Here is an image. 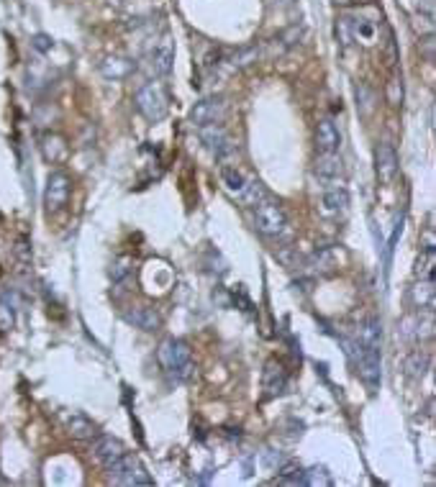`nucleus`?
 Segmentation results:
<instances>
[{"label":"nucleus","instance_id":"obj_1","mask_svg":"<svg viewBox=\"0 0 436 487\" xmlns=\"http://www.w3.org/2000/svg\"><path fill=\"white\" fill-rule=\"evenodd\" d=\"M157 359L167 369L169 374H175L177 380H188L193 374V354L190 346L180 339H164L157 349Z\"/></svg>","mask_w":436,"mask_h":487},{"label":"nucleus","instance_id":"obj_2","mask_svg":"<svg viewBox=\"0 0 436 487\" xmlns=\"http://www.w3.org/2000/svg\"><path fill=\"white\" fill-rule=\"evenodd\" d=\"M136 108L152 123L167 118V92H164L162 82H147L141 87L136 92Z\"/></svg>","mask_w":436,"mask_h":487},{"label":"nucleus","instance_id":"obj_3","mask_svg":"<svg viewBox=\"0 0 436 487\" xmlns=\"http://www.w3.org/2000/svg\"><path fill=\"white\" fill-rule=\"evenodd\" d=\"M254 226H257L260 233H265V236H280L288 228V216H285L280 203L265 198L254 208Z\"/></svg>","mask_w":436,"mask_h":487},{"label":"nucleus","instance_id":"obj_4","mask_svg":"<svg viewBox=\"0 0 436 487\" xmlns=\"http://www.w3.org/2000/svg\"><path fill=\"white\" fill-rule=\"evenodd\" d=\"M106 469L116 485H152L147 469H144L139 459L131 457V454H123V457L116 459L111 467H106Z\"/></svg>","mask_w":436,"mask_h":487},{"label":"nucleus","instance_id":"obj_5","mask_svg":"<svg viewBox=\"0 0 436 487\" xmlns=\"http://www.w3.org/2000/svg\"><path fill=\"white\" fill-rule=\"evenodd\" d=\"M70 190H72L70 177L64 175V172H52L47 177V187H44V205H47V211L49 213L62 211L64 205H67V200H70Z\"/></svg>","mask_w":436,"mask_h":487},{"label":"nucleus","instance_id":"obj_6","mask_svg":"<svg viewBox=\"0 0 436 487\" xmlns=\"http://www.w3.org/2000/svg\"><path fill=\"white\" fill-rule=\"evenodd\" d=\"M200 142L211 149L218 159L234 154V144L226 134V128L221 123H208V126H200Z\"/></svg>","mask_w":436,"mask_h":487},{"label":"nucleus","instance_id":"obj_7","mask_svg":"<svg viewBox=\"0 0 436 487\" xmlns=\"http://www.w3.org/2000/svg\"><path fill=\"white\" fill-rule=\"evenodd\" d=\"M226 111L224 98H203L200 103L190 108V123L193 126H208V123H218Z\"/></svg>","mask_w":436,"mask_h":487},{"label":"nucleus","instance_id":"obj_8","mask_svg":"<svg viewBox=\"0 0 436 487\" xmlns=\"http://www.w3.org/2000/svg\"><path fill=\"white\" fill-rule=\"evenodd\" d=\"M172 62H175L172 39H169V36H162V39L157 42L155 49H152V54H149V70H152V75H157V78H164V75H169V70H172Z\"/></svg>","mask_w":436,"mask_h":487},{"label":"nucleus","instance_id":"obj_9","mask_svg":"<svg viewBox=\"0 0 436 487\" xmlns=\"http://www.w3.org/2000/svg\"><path fill=\"white\" fill-rule=\"evenodd\" d=\"M375 172L380 177V183H390L398 175V154H395L393 144L380 142L375 147Z\"/></svg>","mask_w":436,"mask_h":487},{"label":"nucleus","instance_id":"obj_10","mask_svg":"<svg viewBox=\"0 0 436 487\" xmlns=\"http://www.w3.org/2000/svg\"><path fill=\"white\" fill-rule=\"evenodd\" d=\"M380 352L382 349H359V374H362V380H365L373 390H377L380 377H382Z\"/></svg>","mask_w":436,"mask_h":487},{"label":"nucleus","instance_id":"obj_11","mask_svg":"<svg viewBox=\"0 0 436 487\" xmlns=\"http://www.w3.org/2000/svg\"><path fill=\"white\" fill-rule=\"evenodd\" d=\"M62 421H64L67 433H70L75 441H92V438L98 436V426L92 424L87 416H83V413H64Z\"/></svg>","mask_w":436,"mask_h":487},{"label":"nucleus","instance_id":"obj_12","mask_svg":"<svg viewBox=\"0 0 436 487\" xmlns=\"http://www.w3.org/2000/svg\"><path fill=\"white\" fill-rule=\"evenodd\" d=\"M341 147V134H339L337 123L331 118L318 121L316 126V149L321 154H337Z\"/></svg>","mask_w":436,"mask_h":487},{"label":"nucleus","instance_id":"obj_13","mask_svg":"<svg viewBox=\"0 0 436 487\" xmlns=\"http://www.w3.org/2000/svg\"><path fill=\"white\" fill-rule=\"evenodd\" d=\"M92 454H95V459H98L103 467H111L116 459H121L123 454H126V446L121 444L119 438L113 436H95V444H92Z\"/></svg>","mask_w":436,"mask_h":487},{"label":"nucleus","instance_id":"obj_14","mask_svg":"<svg viewBox=\"0 0 436 487\" xmlns=\"http://www.w3.org/2000/svg\"><path fill=\"white\" fill-rule=\"evenodd\" d=\"M131 326H136V328H141V331H159V326H162V318H159V313L155 311V308H149V305H139V308H134V311H128L126 316H123Z\"/></svg>","mask_w":436,"mask_h":487},{"label":"nucleus","instance_id":"obj_15","mask_svg":"<svg viewBox=\"0 0 436 487\" xmlns=\"http://www.w3.org/2000/svg\"><path fill=\"white\" fill-rule=\"evenodd\" d=\"M221 183H224V187L231 192V195L244 198L252 180H249L241 170H236V167H221Z\"/></svg>","mask_w":436,"mask_h":487},{"label":"nucleus","instance_id":"obj_16","mask_svg":"<svg viewBox=\"0 0 436 487\" xmlns=\"http://www.w3.org/2000/svg\"><path fill=\"white\" fill-rule=\"evenodd\" d=\"M321 208H324V213H329V216L344 213L346 208H349V192H346L341 185H334V187H329V190L324 192Z\"/></svg>","mask_w":436,"mask_h":487},{"label":"nucleus","instance_id":"obj_17","mask_svg":"<svg viewBox=\"0 0 436 487\" xmlns=\"http://www.w3.org/2000/svg\"><path fill=\"white\" fill-rule=\"evenodd\" d=\"M285 369H282L280 362L270 359L267 367H265V390H267V395H280L282 390H285Z\"/></svg>","mask_w":436,"mask_h":487},{"label":"nucleus","instance_id":"obj_18","mask_svg":"<svg viewBox=\"0 0 436 487\" xmlns=\"http://www.w3.org/2000/svg\"><path fill=\"white\" fill-rule=\"evenodd\" d=\"M42 154L47 162H62L64 156H67V142H64L59 134H47L42 139Z\"/></svg>","mask_w":436,"mask_h":487},{"label":"nucleus","instance_id":"obj_19","mask_svg":"<svg viewBox=\"0 0 436 487\" xmlns=\"http://www.w3.org/2000/svg\"><path fill=\"white\" fill-rule=\"evenodd\" d=\"M341 159H339L337 154H321L316 159V175L321 177V180H337L339 175H341Z\"/></svg>","mask_w":436,"mask_h":487},{"label":"nucleus","instance_id":"obj_20","mask_svg":"<svg viewBox=\"0 0 436 487\" xmlns=\"http://www.w3.org/2000/svg\"><path fill=\"white\" fill-rule=\"evenodd\" d=\"M131 70H134V64L128 62V59H123V57H108L106 62L100 64V72H103V78H108V80L126 78Z\"/></svg>","mask_w":436,"mask_h":487},{"label":"nucleus","instance_id":"obj_21","mask_svg":"<svg viewBox=\"0 0 436 487\" xmlns=\"http://www.w3.org/2000/svg\"><path fill=\"white\" fill-rule=\"evenodd\" d=\"M413 303L426 311L434 308V280H418V285L413 288Z\"/></svg>","mask_w":436,"mask_h":487},{"label":"nucleus","instance_id":"obj_22","mask_svg":"<svg viewBox=\"0 0 436 487\" xmlns=\"http://www.w3.org/2000/svg\"><path fill=\"white\" fill-rule=\"evenodd\" d=\"M349 23H352V39H359L362 44H375L377 31H375V26L367 18H352L349 16Z\"/></svg>","mask_w":436,"mask_h":487},{"label":"nucleus","instance_id":"obj_23","mask_svg":"<svg viewBox=\"0 0 436 487\" xmlns=\"http://www.w3.org/2000/svg\"><path fill=\"white\" fill-rule=\"evenodd\" d=\"M434 261H436V252L434 247H429L421 254L418 264H416V277L418 280H434Z\"/></svg>","mask_w":436,"mask_h":487},{"label":"nucleus","instance_id":"obj_24","mask_svg":"<svg viewBox=\"0 0 436 487\" xmlns=\"http://www.w3.org/2000/svg\"><path fill=\"white\" fill-rule=\"evenodd\" d=\"M260 59V47H244V49L239 51H234V57H231V64L236 67V70H244V67H252L254 62Z\"/></svg>","mask_w":436,"mask_h":487},{"label":"nucleus","instance_id":"obj_25","mask_svg":"<svg viewBox=\"0 0 436 487\" xmlns=\"http://www.w3.org/2000/svg\"><path fill=\"white\" fill-rule=\"evenodd\" d=\"M354 92H357V108H359V113L367 116L370 111H373V106H375V95H373V90H370L367 85H357V87H354Z\"/></svg>","mask_w":436,"mask_h":487},{"label":"nucleus","instance_id":"obj_26","mask_svg":"<svg viewBox=\"0 0 436 487\" xmlns=\"http://www.w3.org/2000/svg\"><path fill=\"white\" fill-rule=\"evenodd\" d=\"M406 369H408L411 377H418V374H423V369H426V354H423L421 349L411 352V357L406 359Z\"/></svg>","mask_w":436,"mask_h":487},{"label":"nucleus","instance_id":"obj_27","mask_svg":"<svg viewBox=\"0 0 436 487\" xmlns=\"http://www.w3.org/2000/svg\"><path fill=\"white\" fill-rule=\"evenodd\" d=\"M337 42L341 44V47H349V44L354 42L352 39V23H349V16H341L337 21Z\"/></svg>","mask_w":436,"mask_h":487},{"label":"nucleus","instance_id":"obj_28","mask_svg":"<svg viewBox=\"0 0 436 487\" xmlns=\"http://www.w3.org/2000/svg\"><path fill=\"white\" fill-rule=\"evenodd\" d=\"M131 264H134V261L128 259V257H121V259H116V264H113V269H111L113 283H121V280H126V277L131 275Z\"/></svg>","mask_w":436,"mask_h":487},{"label":"nucleus","instance_id":"obj_29","mask_svg":"<svg viewBox=\"0 0 436 487\" xmlns=\"http://www.w3.org/2000/svg\"><path fill=\"white\" fill-rule=\"evenodd\" d=\"M303 34H305V29L298 23V26H290L288 31H282V36L277 39V42H282V47H285V49H290V47H296V44L301 42Z\"/></svg>","mask_w":436,"mask_h":487},{"label":"nucleus","instance_id":"obj_30","mask_svg":"<svg viewBox=\"0 0 436 487\" xmlns=\"http://www.w3.org/2000/svg\"><path fill=\"white\" fill-rule=\"evenodd\" d=\"M303 482L305 485H331V477L324 472V469H308V472H303Z\"/></svg>","mask_w":436,"mask_h":487},{"label":"nucleus","instance_id":"obj_31","mask_svg":"<svg viewBox=\"0 0 436 487\" xmlns=\"http://www.w3.org/2000/svg\"><path fill=\"white\" fill-rule=\"evenodd\" d=\"M387 100H390L393 106H398L403 100V85L398 78H390V82H387Z\"/></svg>","mask_w":436,"mask_h":487},{"label":"nucleus","instance_id":"obj_32","mask_svg":"<svg viewBox=\"0 0 436 487\" xmlns=\"http://www.w3.org/2000/svg\"><path fill=\"white\" fill-rule=\"evenodd\" d=\"M421 47H423V57H426V62H434V36H426L421 42Z\"/></svg>","mask_w":436,"mask_h":487},{"label":"nucleus","instance_id":"obj_33","mask_svg":"<svg viewBox=\"0 0 436 487\" xmlns=\"http://www.w3.org/2000/svg\"><path fill=\"white\" fill-rule=\"evenodd\" d=\"M34 47L39 51H49L52 49V39H49V36H44V34H36L34 36Z\"/></svg>","mask_w":436,"mask_h":487},{"label":"nucleus","instance_id":"obj_34","mask_svg":"<svg viewBox=\"0 0 436 487\" xmlns=\"http://www.w3.org/2000/svg\"><path fill=\"white\" fill-rule=\"evenodd\" d=\"M265 464L272 467V469H274V467L282 464V457L277 452H272V449H270V452H265Z\"/></svg>","mask_w":436,"mask_h":487},{"label":"nucleus","instance_id":"obj_35","mask_svg":"<svg viewBox=\"0 0 436 487\" xmlns=\"http://www.w3.org/2000/svg\"><path fill=\"white\" fill-rule=\"evenodd\" d=\"M274 3H280V6H293L296 0H274Z\"/></svg>","mask_w":436,"mask_h":487},{"label":"nucleus","instance_id":"obj_36","mask_svg":"<svg viewBox=\"0 0 436 487\" xmlns=\"http://www.w3.org/2000/svg\"><path fill=\"white\" fill-rule=\"evenodd\" d=\"M354 3H359V6H370L373 0H354Z\"/></svg>","mask_w":436,"mask_h":487},{"label":"nucleus","instance_id":"obj_37","mask_svg":"<svg viewBox=\"0 0 436 487\" xmlns=\"http://www.w3.org/2000/svg\"><path fill=\"white\" fill-rule=\"evenodd\" d=\"M334 3H337V6H346V3H349V0H334Z\"/></svg>","mask_w":436,"mask_h":487}]
</instances>
